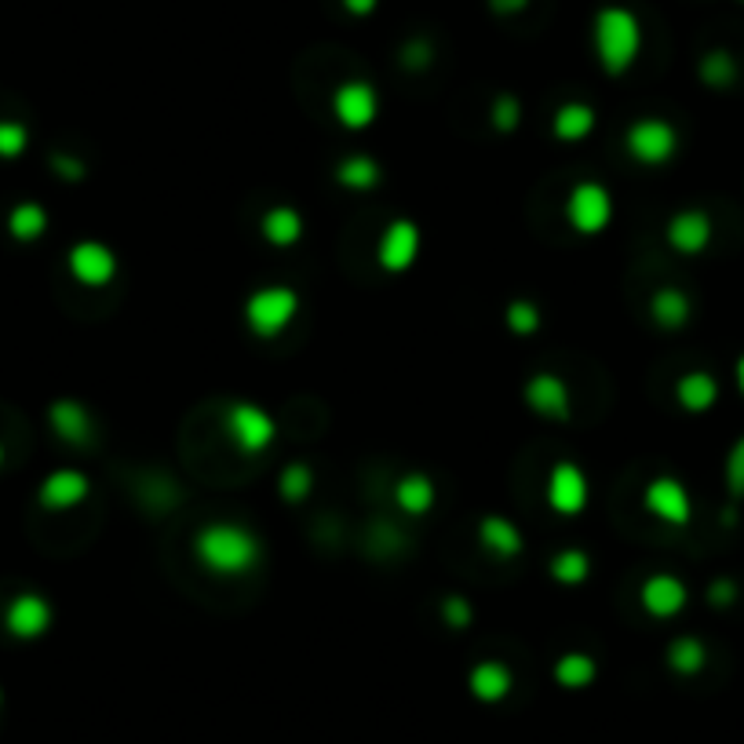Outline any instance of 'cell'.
Here are the masks:
<instances>
[{
	"label": "cell",
	"mask_w": 744,
	"mask_h": 744,
	"mask_svg": "<svg viewBox=\"0 0 744 744\" xmlns=\"http://www.w3.org/2000/svg\"><path fill=\"white\" fill-rule=\"evenodd\" d=\"M194 558L216 577H245L264 558V540L238 522H208L194 537Z\"/></svg>",
	"instance_id": "cell-1"
},
{
	"label": "cell",
	"mask_w": 744,
	"mask_h": 744,
	"mask_svg": "<svg viewBox=\"0 0 744 744\" xmlns=\"http://www.w3.org/2000/svg\"><path fill=\"white\" fill-rule=\"evenodd\" d=\"M592 48L598 70L606 77H624L643 56V22L624 4L598 8L592 22Z\"/></svg>",
	"instance_id": "cell-2"
},
{
	"label": "cell",
	"mask_w": 744,
	"mask_h": 744,
	"mask_svg": "<svg viewBox=\"0 0 744 744\" xmlns=\"http://www.w3.org/2000/svg\"><path fill=\"white\" fill-rule=\"evenodd\" d=\"M299 310H304V299L292 285H264V289L248 292L241 321L256 339H278L296 325Z\"/></svg>",
	"instance_id": "cell-3"
},
{
	"label": "cell",
	"mask_w": 744,
	"mask_h": 744,
	"mask_svg": "<svg viewBox=\"0 0 744 744\" xmlns=\"http://www.w3.org/2000/svg\"><path fill=\"white\" fill-rule=\"evenodd\" d=\"M224 430L234 442V449L245 456H264L274 442H278V420H274L264 406H256V401H248V398L230 401L224 413Z\"/></svg>",
	"instance_id": "cell-4"
},
{
	"label": "cell",
	"mask_w": 744,
	"mask_h": 744,
	"mask_svg": "<svg viewBox=\"0 0 744 744\" xmlns=\"http://www.w3.org/2000/svg\"><path fill=\"white\" fill-rule=\"evenodd\" d=\"M566 224L581 238H598L613 224V194L598 179H581L577 187L566 194Z\"/></svg>",
	"instance_id": "cell-5"
},
{
	"label": "cell",
	"mask_w": 744,
	"mask_h": 744,
	"mask_svg": "<svg viewBox=\"0 0 744 744\" xmlns=\"http://www.w3.org/2000/svg\"><path fill=\"white\" fill-rule=\"evenodd\" d=\"M624 150L643 168H664L672 165L678 153V128L672 121H664V117H638L628 132H624Z\"/></svg>",
	"instance_id": "cell-6"
},
{
	"label": "cell",
	"mask_w": 744,
	"mask_h": 744,
	"mask_svg": "<svg viewBox=\"0 0 744 744\" xmlns=\"http://www.w3.org/2000/svg\"><path fill=\"white\" fill-rule=\"evenodd\" d=\"M544 500L563 518L584 515L587 500H592V482H587L584 467L573 460H555L552 472H547V482H544Z\"/></svg>",
	"instance_id": "cell-7"
},
{
	"label": "cell",
	"mask_w": 744,
	"mask_h": 744,
	"mask_svg": "<svg viewBox=\"0 0 744 744\" xmlns=\"http://www.w3.org/2000/svg\"><path fill=\"white\" fill-rule=\"evenodd\" d=\"M643 507L672 529H686L694 522V496H690L686 482L675 475L649 478L643 489Z\"/></svg>",
	"instance_id": "cell-8"
},
{
	"label": "cell",
	"mask_w": 744,
	"mask_h": 744,
	"mask_svg": "<svg viewBox=\"0 0 744 744\" xmlns=\"http://www.w3.org/2000/svg\"><path fill=\"white\" fill-rule=\"evenodd\" d=\"M424 234L413 219H390L380 230V241H376V267L384 274H406L420 259Z\"/></svg>",
	"instance_id": "cell-9"
},
{
	"label": "cell",
	"mask_w": 744,
	"mask_h": 744,
	"mask_svg": "<svg viewBox=\"0 0 744 744\" xmlns=\"http://www.w3.org/2000/svg\"><path fill=\"white\" fill-rule=\"evenodd\" d=\"M333 117L347 132H365V128L376 125V117H380V91L369 81H361V77L344 81L333 91Z\"/></svg>",
	"instance_id": "cell-10"
},
{
	"label": "cell",
	"mask_w": 744,
	"mask_h": 744,
	"mask_svg": "<svg viewBox=\"0 0 744 744\" xmlns=\"http://www.w3.org/2000/svg\"><path fill=\"white\" fill-rule=\"evenodd\" d=\"M67 270L77 285H85V289H107V285L117 278V270H121V264H117V252L110 245L85 238L67 252Z\"/></svg>",
	"instance_id": "cell-11"
},
{
	"label": "cell",
	"mask_w": 744,
	"mask_h": 744,
	"mask_svg": "<svg viewBox=\"0 0 744 744\" xmlns=\"http://www.w3.org/2000/svg\"><path fill=\"white\" fill-rule=\"evenodd\" d=\"M522 401H526L529 413H537L540 420L566 424L573 416V395L569 384L558 373H537L529 376L526 387H522Z\"/></svg>",
	"instance_id": "cell-12"
},
{
	"label": "cell",
	"mask_w": 744,
	"mask_h": 744,
	"mask_svg": "<svg viewBox=\"0 0 744 744\" xmlns=\"http://www.w3.org/2000/svg\"><path fill=\"white\" fill-rule=\"evenodd\" d=\"M638 606L654 621H675L690 606V587L675 573H649L643 587H638Z\"/></svg>",
	"instance_id": "cell-13"
},
{
	"label": "cell",
	"mask_w": 744,
	"mask_h": 744,
	"mask_svg": "<svg viewBox=\"0 0 744 744\" xmlns=\"http://www.w3.org/2000/svg\"><path fill=\"white\" fill-rule=\"evenodd\" d=\"M712 238H715V224L704 208H683V212H675L668 219V227H664V241H668V248L686 259L708 252Z\"/></svg>",
	"instance_id": "cell-14"
},
{
	"label": "cell",
	"mask_w": 744,
	"mask_h": 744,
	"mask_svg": "<svg viewBox=\"0 0 744 744\" xmlns=\"http://www.w3.org/2000/svg\"><path fill=\"white\" fill-rule=\"evenodd\" d=\"M51 621H56V609L37 592H19L4 609V628L16 635L19 643H33V638L48 635Z\"/></svg>",
	"instance_id": "cell-15"
},
{
	"label": "cell",
	"mask_w": 744,
	"mask_h": 744,
	"mask_svg": "<svg viewBox=\"0 0 744 744\" xmlns=\"http://www.w3.org/2000/svg\"><path fill=\"white\" fill-rule=\"evenodd\" d=\"M48 424H51V430H56V438L67 442V446H73V449H85V446H91V438H96V420H91L85 401H77V398L51 401Z\"/></svg>",
	"instance_id": "cell-16"
},
{
	"label": "cell",
	"mask_w": 744,
	"mask_h": 744,
	"mask_svg": "<svg viewBox=\"0 0 744 744\" xmlns=\"http://www.w3.org/2000/svg\"><path fill=\"white\" fill-rule=\"evenodd\" d=\"M91 493V482L85 472H77V467H59V472H51L41 489H37V504L44 507V512H70V507L85 504Z\"/></svg>",
	"instance_id": "cell-17"
},
{
	"label": "cell",
	"mask_w": 744,
	"mask_h": 744,
	"mask_svg": "<svg viewBox=\"0 0 744 744\" xmlns=\"http://www.w3.org/2000/svg\"><path fill=\"white\" fill-rule=\"evenodd\" d=\"M478 544L486 547L493 558H500V563H512V558L526 552V537H522V529L507 515L478 518Z\"/></svg>",
	"instance_id": "cell-18"
},
{
	"label": "cell",
	"mask_w": 744,
	"mask_h": 744,
	"mask_svg": "<svg viewBox=\"0 0 744 744\" xmlns=\"http://www.w3.org/2000/svg\"><path fill=\"white\" fill-rule=\"evenodd\" d=\"M390 500L401 515L409 518H424L427 512H435L438 504V489H435V478L424 475V472H409L395 482V489H390Z\"/></svg>",
	"instance_id": "cell-19"
},
{
	"label": "cell",
	"mask_w": 744,
	"mask_h": 744,
	"mask_svg": "<svg viewBox=\"0 0 744 744\" xmlns=\"http://www.w3.org/2000/svg\"><path fill=\"white\" fill-rule=\"evenodd\" d=\"M675 401H678V409L683 413H694V416L712 413L715 401H720V380H715L708 369H694V373L678 376Z\"/></svg>",
	"instance_id": "cell-20"
},
{
	"label": "cell",
	"mask_w": 744,
	"mask_h": 744,
	"mask_svg": "<svg viewBox=\"0 0 744 744\" xmlns=\"http://www.w3.org/2000/svg\"><path fill=\"white\" fill-rule=\"evenodd\" d=\"M649 318H654L657 329L678 333V329H686L690 318H694V304H690V296L683 289L664 285V289H657L654 296H649Z\"/></svg>",
	"instance_id": "cell-21"
},
{
	"label": "cell",
	"mask_w": 744,
	"mask_h": 744,
	"mask_svg": "<svg viewBox=\"0 0 744 744\" xmlns=\"http://www.w3.org/2000/svg\"><path fill=\"white\" fill-rule=\"evenodd\" d=\"M598 128V113H595V107L592 102H581V99H569V102H563V107L555 110V117H552V132H555V139L558 142H584L587 136H592Z\"/></svg>",
	"instance_id": "cell-22"
},
{
	"label": "cell",
	"mask_w": 744,
	"mask_h": 744,
	"mask_svg": "<svg viewBox=\"0 0 744 744\" xmlns=\"http://www.w3.org/2000/svg\"><path fill=\"white\" fill-rule=\"evenodd\" d=\"M259 234H264V241L270 248H292L304 241V216L296 212L292 205H274L264 212V219H259Z\"/></svg>",
	"instance_id": "cell-23"
},
{
	"label": "cell",
	"mask_w": 744,
	"mask_h": 744,
	"mask_svg": "<svg viewBox=\"0 0 744 744\" xmlns=\"http://www.w3.org/2000/svg\"><path fill=\"white\" fill-rule=\"evenodd\" d=\"M333 179L339 182L344 190H355V194H369L384 182V168L369 153H347V158H339L336 168H333Z\"/></svg>",
	"instance_id": "cell-24"
},
{
	"label": "cell",
	"mask_w": 744,
	"mask_h": 744,
	"mask_svg": "<svg viewBox=\"0 0 744 744\" xmlns=\"http://www.w3.org/2000/svg\"><path fill=\"white\" fill-rule=\"evenodd\" d=\"M467 686H472V694L478 701L496 704V701H504L507 694H512L515 675L504 661H478L472 668V675H467Z\"/></svg>",
	"instance_id": "cell-25"
},
{
	"label": "cell",
	"mask_w": 744,
	"mask_h": 744,
	"mask_svg": "<svg viewBox=\"0 0 744 744\" xmlns=\"http://www.w3.org/2000/svg\"><path fill=\"white\" fill-rule=\"evenodd\" d=\"M547 573H552L555 584L581 587L587 577H592V555H587L584 547H563V552L552 555V563H547Z\"/></svg>",
	"instance_id": "cell-26"
},
{
	"label": "cell",
	"mask_w": 744,
	"mask_h": 744,
	"mask_svg": "<svg viewBox=\"0 0 744 744\" xmlns=\"http://www.w3.org/2000/svg\"><path fill=\"white\" fill-rule=\"evenodd\" d=\"M48 230V208L37 201H22L8 212V234L22 245H30L37 238H44Z\"/></svg>",
	"instance_id": "cell-27"
},
{
	"label": "cell",
	"mask_w": 744,
	"mask_h": 744,
	"mask_svg": "<svg viewBox=\"0 0 744 744\" xmlns=\"http://www.w3.org/2000/svg\"><path fill=\"white\" fill-rule=\"evenodd\" d=\"M664 657H668V668L675 675H697L708 664V649H704L697 635H678L668 643V654Z\"/></svg>",
	"instance_id": "cell-28"
},
{
	"label": "cell",
	"mask_w": 744,
	"mask_h": 744,
	"mask_svg": "<svg viewBox=\"0 0 744 744\" xmlns=\"http://www.w3.org/2000/svg\"><path fill=\"white\" fill-rule=\"evenodd\" d=\"M595 675H598L595 657L581 654V649H569V654H563V657L555 661V678H558V686H566V690L592 686Z\"/></svg>",
	"instance_id": "cell-29"
},
{
	"label": "cell",
	"mask_w": 744,
	"mask_h": 744,
	"mask_svg": "<svg viewBox=\"0 0 744 744\" xmlns=\"http://www.w3.org/2000/svg\"><path fill=\"white\" fill-rule=\"evenodd\" d=\"M310 489H315V467H310L307 460H292L281 467L278 475V493L285 504H304Z\"/></svg>",
	"instance_id": "cell-30"
},
{
	"label": "cell",
	"mask_w": 744,
	"mask_h": 744,
	"mask_svg": "<svg viewBox=\"0 0 744 744\" xmlns=\"http://www.w3.org/2000/svg\"><path fill=\"white\" fill-rule=\"evenodd\" d=\"M504 325H507V333L512 336L529 339V336H537L544 329V315L533 299H512V304L504 307Z\"/></svg>",
	"instance_id": "cell-31"
},
{
	"label": "cell",
	"mask_w": 744,
	"mask_h": 744,
	"mask_svg": "<svg viewBox=\"0 0 744 744\" xmlns=\"http://www.w3.org/2000/svg\"><path fill=\"white\" fill-rule=\"evenodd\" d=\"M701 81L708 85V88H730L737 81V62H734V56L730 51H723V48H715V51H708V56L701 59Z\"/></svg>",
	"instance_id": "cell-32"
},
{
	"label": "cell",
	"mask_w": 744,
	"mask_h": 744,
	"mask_svg": "<svg viewBox=\"0 0 744 744\" xmlns=\"http://www.w3.org/2000/svg\"><path fill=\"white\" fill-rule=\"evenodd\" d=\"M489 125L500 136L518 132V128H522V99L512 96V91H500V96L493 99V107H489Z\"/></svg>",
	"instance_id": "cell-33"
},
{
	"label": "cell",
	"mask_w": 744,
	"mask_h": 744,
	"mask_svg": "<svg viewBox=\"0 0 744 744\" xmlns=\"http://www.w3.org/2000/svg\"><path fill=\"white\" fill-rule=\"evenodd\" d=\"M723 482H726V496L734 504L744 500V435L730 446L726 464H723Z\"/></svg>",
	"instance_id": "cell-34"
},
{
	"label": "cell",
	"mask_w": 744,
	"mask_h": 744,
	"mask_svg": "<svg viewBox=\"0 0 744 744\" xmlns=\"http://www.w3.org/2000/svg\"><path fill=\"white\" fill-rule=\"evenodd\" d=\"M30 147V128L22 121H0V161H16Z\"/></svg>",
	"instance_id": "cell-35"
},
{
	"label": "cell",
	"mask_w": 744,
	"mask_h": 744,
	"mask_svg": "<svg viewBox=\"0 0 744 744\" xmlns=\"http://www.w3.org/2000/svg\"><path fill=\"white\" fill-rule=\"evenodd\" d=\"M442 621H446L449 628H467V624L475 621V609L464 595H446L442 598Z\"/></svg>",
	"instance_id": "cell-36"
},
{
	"label": "cell",
	"mask_w": 744,
	"mask_h": 744,
	"mask_svg": "<svg viewBox=\"0 0 744 744\" xmlns=\"http://www.w3.org/2000/svg\"><path fill=\"white\" fill-rule=\"evenodd\" d=\"M737 595H741V587H737L734 577H715L712 587H708V603L715 609H730V606L737 603Z\"/></svg>",
	"instance_id": "cell-37"
},
{
	"label": "cell",
	"mask_w": 744,
	"mask_h": 744,
	"mask_svg": "<svg viewBox=\"0 0 744 744\" xmlns=\"http://www.w3.org/2000/svg\"><path fill=\"white\" fill-rule=\"evenodd\" d=\"M51 172L67 182H81L88 176V168L81 158H73V153H51Z\"/></svg>",
	"instance_id": "cell-38"
},
{
	"label": "cell",
	"mask_w": 744,
	"mask_h": 744,
	"mask_svg": "<svg viewBox=\"0 0 744 744\" xmlns=\"http://www.w3.org/2000/svg\"><path fill=\"white\" fill-rule=\"evenodd\" d=\"M344 4V11L350 19H369L376 8H380V0H339Z\"/></svg>",
	"instance_id": "cell-39"
},
{
	"label": "cell",
	"mask_w": 744,
	"mask_h": 744,
	"mask_svg": "<svg viewBox=\"0 0 744 744\" xmlns=\"http://www.w3.org/2000/svg\"><path fill=\"white\" fill-rule=\"evenodd\" d=\"M486 4H489L493 16H504L507 19V16H522V11L529 8V0H486Z\"/></svg>",
	"instance_id": "cell-40"
},
{
	"label": "cell",
	"mask_w": 744,
	"mask_h": 744,
	"mask_svg": "<svg viewBox=\"0 0 744 744\" xmlns=\"http://www.w3.org/2000/svg\"><path fill=\"white\" fill-rule=\"evenodd\" d=\"M734 380H737V390L744 395V355L737 358V365H734Z\"/></svg>",
	"instance_id": "cell-41"
},
{
	"label": "cell",
	"mask_w": 744,
	"mask_h": 744,
	"mask_svg": "<svg viewBox=\"0 0 744 744\" xmlns=\"http://www.w3.org/2000/svg\"><path fill=\"white\" fill-rule=\"evenodd\" d=\"M0 464H4V446H0Z\"/></svg>",
	"instance_id": "cell-42"
},
{
	"label": "cell",
	"mask_w": 744,
	"mask_h": 744,
	"mask_svg": "<svg viewBox=\"0 0 744 744\" xmlns=\"http://www.w3.org/2000/svg\"><path fill=\"white\" fill-rule=\"evenodd\" d=\"M0 701H4V694H0Z\"/></svg>",
	"instance_id": "cell-43"
},
{
	"label": "cell",
	"mask_w": 744,
	"mask_h": 744,
	"mask_svg": "<svg viewBox=\"0 0 744 744\" xmlns=\"http://www.w3.org/2000/svg\"><path fill=\"white\" fill-rule=\"evenodd\" d=\"M741 4H744V0H741Z\"/></svg>",
	"instance_id": "cell-44"
}]
</instances>
